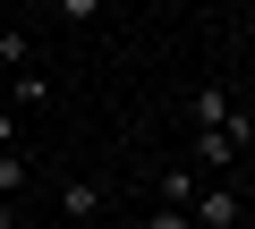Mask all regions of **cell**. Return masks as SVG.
<instances>
[{
    "mask_svg": "<svg viewBox=\"0 0 255 229\" xmlns=\"http://www.w3.org/2000/svg\"><path fill=\"white\" fill-rule=\"evenodd\" d=\"M51 9H60V17H68V26H94V17H102V9H111V0H51Z\"/></svg>",
    "mask_w": 255,
    "mask_h": 229,
    "instance_id": "obj_7",
    "label": "cell"
},
{
    "mask_svg": "<svg viewBox=\"0 0 255 229\" xmlns=\"http://www.w3.org/2000/svg\"><path fill=\"white\" fill-rule=\"evenodd\" d=\"M0 195H26V153H0Z\"/></svg>",
    "mask_w": 255,
    "mask_h": 229,
    "instance_id": "obj_8",
    "label": "cell"
},
{
    "mask_svg": "<svg viewBox=\"0 0 255 229\" xmlns=\"http://www.w3.org/2000/svg\"><path fill=\"white\" fill-rule=\"evenodd\" d=\"M238 229H247V221H238Z\"/></svg>",
    "mask_w": 255,
    "mask_h": 229,
    "instance_id": "obj_12",
    "label": "cell"
},
{
    "mask_svg": "<svg viewBox=\"0 0 255 229\" xmlns=\"http://www.w3.org/2000/svg\"><path fill=\"white\" fill-rule=\"evenodd\" d=\"M196 187H204V170H196V161H187V170H162V204H179V212H187V204H196Z\"/></svg>",
    "mask_w": 255,
    "mask_h": 229,
    "instance_id": "obj_4",
    "label": "cell"
},
{
    "mask_svg": "<svg viewBox=\"0 0 255 229\" xmlns=\"http://www.w3.org/2000/svg\"><path fill=\"white\" fill-rule=\"evenodd\" d=\"M187 221H196V229H238L247 212H238V195H230V187H196V204H187Z\"/></svg>",
    "mask_w": 255,
    "mask_h": 229,
    "instance_id": "obj_1",
    "label": "cell"
},
{
    "mask_svg": "<svg viewBox=\"0 0 255 229\" xmlns=\"http://www.w3.org/2000/svg\"><path fill=\"white\" fill-rule=\"evenodd\" d=\"M17 102H26V110L51 102V76H43V68H17Z\"/></svg>",
    "mask_w": 255,
    "mask_h": 229,
    "instance_id": "obj_6",
    "label": "cell"
},
{
    "mask_svg": "<svg viewBox=\"0 0 255 229\" xmlns=\"http://www.w3.org/2000/svg\"><path fill=\"white\" fill-rule=\"evenodd\" d=\"M85 229H94V221H85Z\"/></svg>",
    "mask_w": 255,
    "mask_h": 229,
    "instance_id": "obj_13",
    "label": "cell"
},
{
    "mask_svg": "<svg viewBox=\"0 0 255 229\" xmlns=\"http://www.w3.org/2000/svg\"><path fill=\"white\" fill-rule=\"evenodd\" d=\"M0 68H9V76H17V68H34V43H26V26H9V34H0Z\"/></svg>",
    "mask_w": 255,
    "mask_h": 229,
    "instance_id": "obj_5",
    "label": "cell"
},
{
    "mask_svg": "<svg viewBox=\"0 0 255 229\" xmlns=\"http://www.w3.org/2000/svg\"><path fill=\"white\" fill-rule=\"evenodd\" d=\"M0 34H9V9H0Z\"/></svg>",
    "mask_w": 255,
    "mask_h": 229,
    "instance_id": "obj_11",
    "label": "cell"
},
{
    "mask_svg": "<svg viewBox=\"0 0 255 229\" xmlns=\"http://www.w3.org/2000/svg\"><path fill=\"white\" fill-rule=\"evenodd\" d=\"M230 110H238V102H230L221 85H196V93H187V119H196V128H221Z\"/></svg>",
    "mask_w": 255,
    "mask_h": 229,
    "instance_id": "obj_2",
    "label": "cell"
},
{
    "mask_svg": "<svg viewBox=\"0 0 255 229\" xmlns=\"http://www.w3.org/2000/svg\"><path fill=\"white\" fill-rule=\"evenodd\" d=\"M0 153H17V119H9V110H0Z\"/></svg>",
    "mask_w": 255,
    "mask_h": 229,
    "instance_id": "obj_10",
    "label": "cell"
},
{
    "mask_svg": "<svg viewBox=\"0 0 255 229\" xmlns=\"http://www.w3.org/2000/svg\"><path fill=\"white\" fill-rule=\"evenodd\" d=\"M60 212H68V221L85 229V221L102 212V187H94V178H68V187H60Z\"/></svg>",
    "mask_w": 255,
    "mask_h": 229,
    "instance_id": "obj_3",
    "label": "cell"
},
{
    "mask_svg": "<svg viewBox=\"0 0 255 229\" xmlns=\"http://www.w3.org/2000/svg\"><path fill=\"white\" fill-rule=\"evenodd\" d=\"M145 229H196V221H187L179 204H153V212H145Z\"/></svg>",
    "mask_w": 255,
    "mask_h": 229,
    "instance_id": "obj_9",
    "label": "cell"
}]
</instances>
